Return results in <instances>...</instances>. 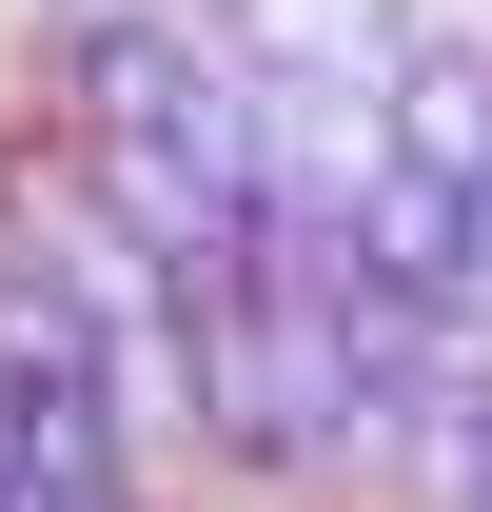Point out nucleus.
Returning <instances> with one entry per match:
<instances>
[{
	"mask_svg": "<svg viewBox=\"0 0 492 512\" xmlns=\"http://www.w3.org/2000/svg\"><path fill=\"white\" fill-rule=\"evenodd\" d=\"M237 79H315V99H374L394 79V0H197Z\"/></svg>",
	"mask_w": 492,
	"mask_h": 512,
	"instance_id": "1",
	"label": "nucleus"
},
{
	"mask_svg": "<svg viewBox=\"0 0 492 512\" xmlns=\"http://www.w3.org/2000/svg\"><path fill=\"white\" fill-rule=\"evenodd\" d=\"M394 158L414 178H453V197H492V60H394Z\"/></svg>",
	"mask_w": 492,
	"mask_h": 512,
	"instance_id": "2",
	"label": "nucleus"
},
{
	"mask_svg": "<svg viewBox=\"0 0 492 512\" xmlns=\"http://www.w3.org/2000/svg\"><path fill=\"white\" fill-rule=\"evenodd\" d=\"M394 60H492V0H394Z\"/></svg>",
	"mask_w": 492,
	"mask_h": 512,
	"instance_id": "3",
	"label": "nucleus"
},
{
	"mask_svg": "<svg viewBox=\"0 0 492 512\" xmlns=\"http://www.w3.org/2000/svg\"><path fill=\"white\" fill-rule=\"evenodd\" d=\"M0 493H20V394H0Z\"/></svg>",
	"mask_w": 492,
	"mask_h": 512,
	"instance_id": "4",
	"label": "nucleus"
}]
</instances>
